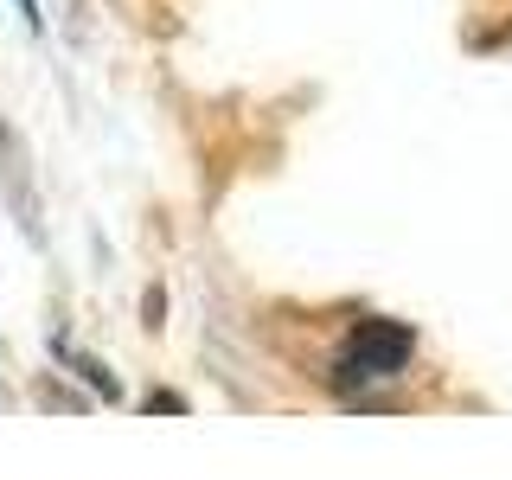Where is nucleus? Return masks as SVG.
<instances>
[{
	"mask_svg": "<svg viewBox=\"0 0 512 480\" xmlns=\"http://www.w3.org/2000/svg\"><path fill=\"white\" fill-rule=\"evenodd\" d=\"M71 365H77V378H90V384H96V391H103V397H109V404H116V397H122V384H116V378H109V372H103V365H96V359H90V352H71Z\"/></svg>",
	"mask_w": 512,
	"mask_h": 480,
	"instance_id": "2",
	"label": "nucleus"
},
{
	"mask_svg": "<svg viewBox=\"0 0 512 480\" xmlns=\"http://www.w3.org/2000/svg\"><path fill=\"white\" fill-rule=\"evenodd\" d=\"M416 359V327L410 320H391V314H372L340 340V359H333V391H372V384H391L404 378Z\"/></svg>",
	"mask_w": 512,
	"mask_h": 480,
	"instance_id": "1",
	"label": "nucleus"
},
{
	"mask_svg": "<svg viewBox=\"0 0 512 480\" xmlns=\"http://www.w3.org/2000/svg\"><path fill=\"white\" fill-rule=\"evenodd\" d=\"M13 7H20V20H26V26H39V0H13Z\"/></svg>",
	"mask_w": 512,
	"mask_h": 480,
	"instance_id": "3",
	"label": "nucleus"
}]
</instances>
